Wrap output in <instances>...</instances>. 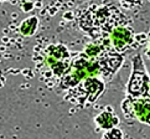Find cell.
Wrapping results in <instances>:
<instances>
[{
	"mask_svg": "<svg viewBox=\"0 0 150 139\" xmlns=\"http://www.w3.org/2000/svg\"><path fill=\"white\" fill-rule=\"evenodd\" d=\"M39 26V19L37 16H31L25 19L20 25V33L24 36H31L36 33V29Z\"/></svg>",
	"mask_w": 150,
	"mask_h": 139,
	"instance_id": "7",
	"label": "cell"
},
{
	"mask_svg": "<svg viewBox=\"0 0 150 139\" xmlns=\"http://www.w3.org/2000/svg\"><path fill=\"white\" fill-rule=\"evenodd\" d=\"M0 1H6V0H0Z\"/></svg>",
	"mask_w": 150,
	"mask_h": 139,
	"instance_id": "12",
	"label": "cell"
},
{
	"mask_svg": "<svg viewBox=\"0 0 150 139\" xmlns=\"http://www.w3.org/2000/svg\"><path fill=\"white\" fill-rule=\"evenodd\" d=\"M138 3H142V0H122V4L124 5L125 8H132L135 6Z\"/></svg>",
	"mask_w": 150,
	"mask_h": 139,
	"instance_id": "10",
	"label": "cell"
},
{
	"mask_svg": "<svg viewBox=\"0 0 150 139\" xmlns=\"http://www.w3.org/2000/svg\"><path fill=\"white\" fill-rule=\"evenodd\" d=\"M150 89V79L144 67L142 56L135 55L133 57V73L128 83V97L140 98L145 97Z\"/></svg>",
	"mask_w": 150,
	"mask_h": 139,
	"instance_id": "2",
	"label": "cell"
},
{
	"mask_svg": "<svg viewBox=\"0 0 150 139\" xmlns=\"http://www.w3.org/2000/svg\"><path fill=\"white\" fill-rule=\"evenodd\" d=\"M137 40L133 30L125 26H117L110 34V44L117 51H125Z\"/></svg>",
	"mask_w": 150,
	"mask_h": 139,
	"instance_id": "4",
	"label": "cell"
},
{
	"mask_svg": "<svg viewBox=\"0 0 150 139\" xmlns=\"http://www.w3.org/2000/svg\"><path fill=\"white\" fill-rule=\"evenodd\" d=\"M104 91V82L94 77L86 78L83 82L78 83L76 87L69 89L68 94L66 96V101L72 103H92L97 99Z\"/></svg>",
	"mask_w": 150,
	"mask_h": 139,
	"instance_id": "1",
	"label": "cell"
},
{
	"mask_svg": "<svg viewBox=\"0 0 150 139\" xmlns=\"http://www.w3.org/2000/svg\"><path fill=\"white\" fill-rule=\"evenodd\" d=\"M146 56L150 58V45H149V50H148V53H146Z\"/></svg>",
	"mask_w": 150,
	"mask_h": 139,
	"instance_id": "11",
	"label": "cell"
},
{
	"mask_svg": "<svg viewBox=\"0 0 150 139\" xmlns=\"http://www.w3.org/2000/svg\"><path fill=\"white\" fill-rule=\"evenodd\" d=\"M94 122L99 129L103 130H109L112 128L117 127L119 124V118L114 114L112 107H108L105 111L100 112V113L94 118Z\"/></svg>",
	"mask_w": 150,
	"mask_h": 139,
	"instance_id": "6",
	"label": "cell"
},
{
	"mask_svg": "<svg viewBox=\"0 0 150 139\" xmlns=\"http://www.w3.org/2000/svg\"><path fill=\"white\" fill-rule=\"evenodd\" d=\"M122 108L127 118H137L139 122L150 124V93L140 98L127 97Z\"/></svg>",
	"mask_w": 150,
	"mask_h": 139,
	"instance_id": "3",
	"label": "cell"
},
{
	"mask_svg": "<svg viewBox=\"0 0 150 139\" xmlns=\"http://www.w3.org/2000/svg\"><path fill=\"white\" fill-rule=\"evenodd\" d=\"M123 138H124V134L117 127L112 128L109 130H105V133L102 135V139H123Z\"/></svg>",
	"mask_w": 150,
	"mask_h": 139,
	"instance_id": "9",
	"label": "cell"
},
{
	"mask_svg": "<svg viewBox=\"0 0 150 139\" xmlns=\"http://www.w3.org/2000/svg\"><path fill=\"white\" fill-rule=\"evenodd\" d=\"M99 66H100V74H103L107 78H110L118 71L123 62V57L119 53L107 52L105 55L98 57Z\"/></svg>",
	"mask_w": 150,
	"mask_h": 139,
	"instance_id": "5",
	"label": "cell"
},
{
	"mask_svg": "<svg viewBox=\"0 0 150 139\" xmlns=\"http://www.w3.org/2000/svg\"><path fill=\"white\" fill-rule=\"evenodd\" d=\"M102 52H103V47L97 44H89L88 46H86V49H84V53L91 58L100 57Z\"/></svg>",
	"mask_w": 150,
	"mask_h": 139,
	"instance_id": "8",
	"label": "cell"
}]
</instances>
